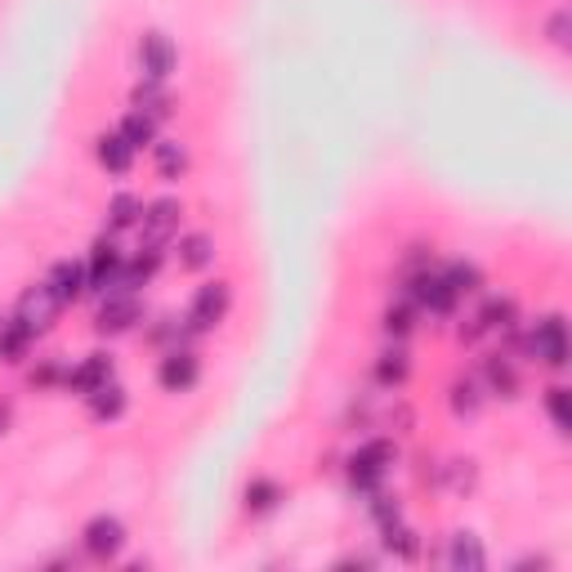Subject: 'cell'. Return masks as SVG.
I'll list each match as a JSON object with an SVG mask.
<instances>
[{"label": "cell", "instance_id": "obj_1", "mask_svg": "<svg viewBox=\"0 0 572 572\" xmlns=\"http://www.w3.org/2000/svg\"><path fill=\"white\" fill-rule=\"evenodd\" d=\"M390 465H394V443H390V439H371V443H362V448L349 456V479H354V488L376 492L380 479L390 474Z\"/></svg>", "mask_w": 572, "mask_h": 572}, {"label": "cell", "instance_id": "obj_2", "mask_svg": "<svg viewBox=\"0 0 572 572\" xmlns=\"http://www.w3.org/2000/svg\"><path fill=\"white\" fill-rule=\"evenodd\" d=\"M228 305H233V291H228V282H206L198 286V296L193 305H188V331H215L224 318H228Z\"/></svg>", "mask_w": 572, "mask_h": 572}, {"label": "cell", "instance_id": "obj_3", "mask_svg": "<svg viewBox=\"0 0 572 572\" xmlns=\"http://www.w3.org/2000/svg\"><path fill=\"white\" fill-rule=\"evenodd\" d=\"M81 546L90 559H117L126 550V523L117 514H94L85 528H81Z\"/></svg>", "mask_w": 572, "mask_h": 572}, {"label": "cell", "instance_id": "obj_4", "mask_svg": "<svg viewBox=\"0 0 572 572\" xmlns=\"http://www.w3.org/2000/svg\"><path fill=\"white\" fill-rule=\"evenodd\" d=\"M528 354H533L537 362L555 367V371L568 362V331H563V318H559V313H550V318H541V322L533 326Z\"/></svg>", "mask_w": 572, "mask_h": 572}, {"label": "cell", "instance_id": "obj_5", "mask_svg": "<svg viewBox=\"0 0 572 572\" xmlns=\"http://www.w3.org/2000/svg\"><path fill=\"white\" fill-rule=\"evenodd\" d=\"M198 380H202V358L193 349H170L162 358V367H157V385L166 394H188Z\"/></svg>", "mask_w": 572, "mask_h": 572}, {"label": "cell", "instance_id": "obj_6", "mask_svg": "<svg viewBox=\"0 0 572 572\" xmlns=\"http://www.w3.org/2000/svg\"><path fill=\"white\" fill-rule=\"evenodd\" d=\"M175 40L166 32H143L139 36V68H143V81H166L175 72Z\"/></svg>", "mask_w": 572, "mask_h": 572}, {"label": "cell", "instance_id": "obj_7", "mask_svg": "<svg viewBox=\"0 0 572 572\" xmlns=\"http://www.w3.org/2000/svg\"><path fill=\"white\" fill-rule=\"evenodd\" d=\"M59 300L50 296V286H27V291H23V300H19V322L32 331V336H40V331H50L55 326V318H59Z\"/></svg>", "mask_w": 572, "mask_h": 572}, {"label": "cell", "instance_id": "obj_8", "mask_svg": "<svg viewBox=\"0 0 572 572\" xmlns=\"http://www.w3.org/2000/svg\"><path fill=\"white\" fill-rule=\"evenodd\" d=\"M121 251L108 242V237H99L90 251V264H85V282H90V291H108V286H121Z\"/></svg>", "mask_w": 572, "mask_h": 572}, {"label": "cell", "instance_id": "obj_9", "mask_svg": "<svg viewBox=\"0 0 572 572\" xmlns=\"http://www.w3.org/2000/svg\"><path fill=\"white\" fill-rule=\"evenodd\" d=\"M412 305L416 309H429V313H452L456 309V291L448 286L443 273H416L412 277Z\"/></svg>", "mask_w": 572, "mask_h": 572}, {"label": "cell", "instance_id": "obj_10", "mask_svg": "<svg viewBox=\"0 0 572 572\" xmlns=\"http://www.w3.org/2000/svg\"><path fill=\"white\" fill-rule=\"evenodd\" d=\"M139 322V300H134V291H112L108 300H104V309L94 313V326L104 331V336H121V331H130Z\"/></svg>", "mask_w": 572, "mask_h": 572}, {"label": "cell", "instance_id": "obj_11", "mask_svg": "<svg viewBox=\"0 0 572 572\" xmlns=\"http://www.w3.org/2000/svg\"><path fill=\"white\" fill-rule=\"evenodd\" d=\"M45 286H50V296L68 309V305H76L85 291H90V282H85V264H76V260H59L55 269H50V277H45Z\"/></svg>", "mask_w": 572, "mask_h": 572}, {"label": "cell", "instance_id": "obj_12", "mask_svg": "<svg viewBox=\"0 0 572 572\" xmlns=\"http://www.w3.org/2000/svg\"><path fill=\"white\" fill-rule=\"evenodd\" d=\"M179 202L175 198H162V202H153V206H143V215H139V224H143V242L148 247H162L166 237L179 228Z\"/></svg>", "mask_w": 572, "mask_h": 572}, {"label": "cell", "instance_id": "obj_13", "mask_svg": "<svg viewBox=\"0 0 572 572\" xmlns=\"http://www.w3.org/2000/svg\"><path fill=\"white\" fill-rule=\"evenodd\" d=\"M108 380H112V358L108 354H90V358H81V367L68 371V390L85 398L99 385H108Z\"/></svg>", "mask_w": 572, "mask_h": 572}, {"label": "cell", "instance_id": "obj_14", "mask_svg": "<svg viewBox=\"0 0 572 572\" xmlns=\"http://www.w3.org/2000/svg\"><path fill=\"white\" fill-rule=\"evenodd\" d=\"M448 568L456 572H484L488 568V550L474 533H452L448 537Z\"/></svg>", "mask_w": 572, "mask_h": 572}, {"label": "cell", "instance_id": "obj_15", "mask_svg": "<svg viewBox=\"0 0 572 572\" xmlns=\"http://www.w3.org/2000/svg\"><path fill=\"white\" fill-rule=\"evenodd\" d=\"M94 157H99V166H104L108 175H130V166H134V148L126 143L121 130L94 139Z\"/></svg>", "mask_w": 572, "mask_h": 572}, {"label": "cell", "instance_id": "obj_16", "mask_svg": "<svg viewBox=\"0 0 572 572\" xmlns=\"http://www.w3.org/2000/svg\"><path fill=\"white\" fill-rule=\"evenodd\" d=\"M514 318H519L514 300H510V296H497V300H488V305H484V313L474 318V326L465 331V336L474 341V336H484V331H510V326H514Z\"/></svg>", "mask_w": 572, "mask_h": 572}, {"label": "cell", "instance_id": "obj_17", "mask_svg": "<svg viewBox=\"0 0 572 572\" xmlns=\"http://www.w3.org/2000/svg\"><path fill=\"white\" fill-rule=\"evenodd\" d=\"M211 260H215V237H211V233H188V237H179V269L202 273Z\"/></svg>", "mask_w": 572, "mask_h": 572}, {"label": "cell", "instance_id": "obj_18", "mask_svg": "<svg viewBox=\"0 0 572 572\" xmlns=\"http://www.w3.org/2000/svg\"><path fill=\"white\" fill-rule=\"evenodd\" d=\"M32 331L19 322V318H10V322H0V362H23L27 358V349H32Z\"/></svg>", "mask_w": 572, "mask_h": 572}, {"label": "cell", "instance_id": "obj_19", "mask_svg": "<svg viewBox=\"0 0 572 572\" xmlns=\"http://www.w3.org/2000/svg\"><path fill=\"white\" fill-rule=\"evenodd\" d=\"M153 162H157V175L175 183V179L188 170V148H183L179 139H157V143H153Z\"/></svg>", "mask_w": 572, "mask_h": 572}, {"label": "cell", "instance_id": "obj_20", "mask_svg": "<svg viewBox=\"0 0 572 572\" xmlns=\"http://www.w3.org/2000/svg\"><path fill=\"white\" fill-rule=\"evenodd\" d=\"M85 403H90V416H94V420H117V416L126 412V390L117 385V380H108V385H99L94 394H85Z\"/></svg>", "mask_w": 572, "mask_h": 572}, {"label": "cell", "instance_id": "obj_21", "mask_svg": "<svg viewBox=\"0 0 572 572\" xmlns=\"http://www.w3.org/2000/svg\"><path fill=\"white\" fill-rule=\"evenodd\" d=\"M484 380H488V390L501 394V398H514V394H519V371H514V362L501 358V354L484 362Z\"/></svg>", "mask_w": 572, "mask_h": 572}, {"label": "cell", "instance_id": "obj_22", "mask_svg": "<svg viewBox=\"0 0 572 572\" xmlns=\"http://www.w3.org/2000/svg\"><path fill=\"white\" fill-rule=\"evenodd\" d=\"M134 108L148 112L153 121H162V117H170V94L162 90V81H139L134 85Z\"/></svg>", "mask_w": 572, "mask_h": 572}, {"label": "cell", "instance_id": "obj_23", "mask_svg": "<svg viewBox=\"0 0 572 572\" xmlns=\"http://www.w3.org/2000/svg\"><path fill=\"white\" fill-rule=\"evenodd\" d=\"M121 134H126V143H130V148L139 153V148H153V143H157V121L148 117V112H130L126 121H121Z\"/></svg>", "mask_w": 572, "mask_h": 572}, {"label": "cell", "instance_id": "obj_24", "mask_svg": "<svg viewBox=\"0 0 572 572\" xmlns=\"http://www.w3.org/2000/svg\"><path fill=\"white\" fill-rule=\"evenodd\" d=\"M443 277H448V286L456 291V300H461V296H469V291H479V286H484V273L474 269V264H465V260L448 264V269H443Z\"/></svg>", "mask_w": 572, "mask_h": 572}, {"label": "cell", "instance_id": "obj_25", "mask_svg": "<svg viewBox=\"0 0 572 572\" xmlns=\"http://www.w3.org/2000/svg\"><path fill=\"white\" fill-rule=\"evenodd\" d=\"M407 371H412V362H407V354H403V349H385V354H380V362H376L380 385H403Z\"/></svg>", "mask_w": 572, "mask_h": 572}, {"label": "cell", "instance_id": "obj_26", "mask_svg": "<svg viewBox=\"0 0 572 572\" xmlns=\"http://www.w3.org/2000/svg\"><path fill=\"white\" fill-rule=\"evenodd\" d=\"M479 403H484V390H479V380H456V385H452V412L456 416H474V412H479Z\"/></svg>", "mask_w": 572, "mask_h": 572}, {"label": "cell", "instance_id": "obj_27", "mask_svg": "<svg viewBox=\"0 0 572 572\" xmlns=\"http://www.w3.org/2000/svg\"><path fill=\"white\" fill-rule=\"evenodd\" d=\"M139 215H143V206H139V198H130V193H117V198L108 202V228H134Z\"/></svg>", "mask_w": 572, "mask_h": 572}, {"label": "cell", "instance_id": "obj_28", "mask_svg": "<svg viewBox=\"0 0 572 572\" xmlns=\"http://www.w3.org/2000/svg\"><path fill=\"white\" fill-rule=\"evenodd\" d=\"M277 501H282V488H277L273 479H251V488H247V510L269 514Z\"/></svg>", "mask_w": 572, "mask_h": 572}, {"label": "cell", "instance_id": "obj_29", "mask_svg": "<svg viewBox=\"0 0 572 572\" xmlns=\"http://www.w3.org/2000/svg\"><path fill=\"white\" fill-rule=\"evenodd\" d=\"M546 416L555 420L559 434H568V429H572V416H568V390H563V385L546 390Z\"/></svg>", "mask_w": 572, "mask_h": 572}, {"label": "cell", "instance_id": "obj_30", "mask_svg": "<svg viewBox=\"0 0 572 572\" xmlns=\"http://www.w3.org/2000/svg\"><path fill=\"white\" fill-rule=\"evenodd\" d=\"M380 533H385V546L394 550V555H403V559H412L420 546H416V533L412 528H403V519L398 523H390V528H380Z\"/></svg>", "mask_w": 572, "mask_h": 572}, {"label": "cell", "instance_id": "obj_31", "mask_svg": "<svg viewBox=\"0 0 572 572\" xmlns=\"http://www.w3.org/2000/svg\"><path fill=\"white\" fill-rule=\"evenodd\" d=\"M371 519L380 523V528H390V523H398V519H403L398 497H376V501H371Z\"/></svg>", "mask_w": 572, "mask_h": 572}, {"label": "cell", "instance_id": "obj_32", "mask_svg": "<svg viewBox=\"0 0 572 572\" xmlns=\"http://www.w3.org/2000/svg\"><path fill=\"white\" fill-rule=\"evenodd\" d=\"M412 326H416V309L412 305H398V309L385 313V331H390V336H407Z\"/></svg>", "mask_w": 572, "mask_h": 572}, {"label": "cell", "instance_id": "obj_33", "mask_svg": "<svg viewBox=\"0 0 572 572\" xmlns=\"http://www.w3.org/2000/svg\"><path fill=\"white\" fill-rule=\"evenodd\" d=\"M568 27H572V19H568V10H559V14H555V19L546 23V32H550V40L559 45V50H568V45H572V40H568Z\"/></svg>", "mask_w": 572, "mask_h": 572}, {"label": "cell", "instance_id": "obj_34", "mask_svg": "<svg viewBox=\"0 0 572 572\" xmlns=\"http://www.w3.org/2000/svg\"><path fill=\"white\" fill-rule=\"evenodd\" d=\"M10 429V403H0V434Z\"/></svg>", "mask_w": 572, "mask_h": 572}]
</instances>
